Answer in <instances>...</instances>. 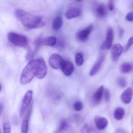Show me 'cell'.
<instances>
[{
  "instance_id": "5",
  "label": "cell",
  "mask_w": 133,
  "mask_h": 133,
  "mask_svg": "<svg viewBox=\"0 0 133 133\" xmlns=\"http://www.w3.org/2000/svg\"><path fill=\"white\" fill-rule=\"evenodd\" d=\"M33 96V91L31 90H29L26 93L23 98L22 105L20 109V117H22L30 105Z\"/></svg>"
},
{
  "instance_id": "23",
  "label": "cell",
  "mask_w": 133,
  "mask_h": 133,
  "mask_svg": "<svg viewBox=\"0 0 133 133\" xmlns=\"http://www.w3.org/2000/svg\"><path fill=\"white\" fill-rule=\"evenodd\" d=\"M75 60L76 64L77 66H82L84 62L83 55L81 53H77L75 56Z\"/></svg>"
},
{
  "instance_id": "25",
  "label": "cell",
  "mask_w": 133,
  "mask_h": 133,
  "mask_svg": "<svg viewBox=\"0 0 133 133\" xmlns=\"http://www.w3.org/2000/svg\"><path fill=\"white\" fill-rule=\"evenodd\" d=\"M73 108L75 111H81L83 108V104L80 101L76 102L73 104Z\"/></svg>"
},
{
  "instance_id": "29",
  "label": "cell",
  "mask_w": 133,
  "mask_h": 133,
  "mask_svg": "<svg viewBox=\"0 0 133 133\" xmlns=\"http://www.w3.org/2000/svg\"><path fill=\"white\" fill-rule=\"evenodd\" d=\"M105 98L107 102H108L111 98V94L109 89L106 88L104 91Z\"/></svg>"
},
{
  "instance_id": "37",
  "label": "cell",
  "mask_w": 133,
  "mask_h": 133,
  "mask_svg": "<svg viewBox=\"0 0 133 133\" xmlns=\"http://www.w3.org/2000/svg\"></svg>"
},
{
  "instance_id": "17",
  "label": "cell",
  "mask_w": 133,
  "mask_h": 133,
  "mask_svg": "<svg viewBox=\"0 0 133 133\" xmlns=\"http://www.w3.org/2000/svg\"><path fill=\"white\" fill-rule=\"evenodd\" d=\"M96 15L98 17L103 18L105 17L107 13V10L106 6L103 4H98L95 9Z\"/></svg>"
},
{
  "instance_id": "28",
  "label": "cell",
  "mask_w": 133,
  "mask_h": 133,
  "mask_svg": "<svg viewBox=\"0 0 133 133\" xmlns=\"http://www.w3.org/2000/svg\"><path fill=\"white\" fill-rule=\"evenodd\" d=\"M133 44V37H130L128 41L127 44L125 48V51H126L131 47Z\"/></svg>"
},
{
  "instance_id": "19",
  "label": "cell",
  "mask_w": 133,
  "mask_h": 133,
  "mask_svg": "<svg viewBox=\"0 0 133 133\" xmlns=\"http://www.w3.org/2000/svg\"><path fill=\"white\" fill-rule=\"evenodd\" d=\"M125 115V111L123 108L118 107L114 111V117L117 120L122 119Z\"/></svg>"
},
{
  "instance_id": "12",
  "label": "cell",
  "mask_w": 133,
  "mask_h": 133,
  "mask_svg": "<svg viewBox=\"0 0 133 133\" xmlns=\"http://www.w3.org/2000/svg\"><path fill=\"white\" fill-rule=\"evenodd\" d=\"M132 89L131 88H129L122 94L121 96V100L124 104H129L132 101Z\"/></svg>"
},
{
  "instance_id": "24",
  "label": "cell",
  "mask_w": 133,
  "mask_h": 133,
  "mask_svg": "<svg viewBox=\"0 0 133 133\" xmlns=\"http://www.w3.org/2000/svg\"><path fill=\"white\" fill-rule=\"evenodd\" d=\"M3 133H11V125L8 120H5L3 124Z\"/></svg>"
},
{
  "instance_id": "8",
  "label": "cell",
  "mask_w": 133,
  "mask_h": 133,
  "mask_svg": "<svg viewBox=\"0 0 133 133\" xmlns=\"http://www.w3.org/2000/svg\"><path fill=\"white\" fill-rule=\"evenodd\" d=\"M40 64L36 76L38 79H41L46 76L47 72V68L45 61L42 59H40Z\"/></svg>"
},
{
  "instance_id": "16",
  "label": "cell",
  "mask_w": 133,
  "mask_h": 133,
  "mask_svg": "<svg viewBox=\"0 0 133 133\" xmlns=\"http://www.w3.org/2000/svg\"><path fill=\"white\" fill-rule=\"evenodd\" d=\"M104 91V88L102 85L99 87L94 94L93 99V101L95 104H98L101 101L103 97Z\"/></svg>"
},
{
  "instance_id": "13",
  "label": "cell",
  "mask_w": 133,
  "mask_h": 133,
  "mask_svg": "<svg viewBox=\"0 0 133 133\" xmlns=\"http://www.w3.org/2000/svg\"><path fill=\"white\" fill-rule=\"evenodd\" d=\"M104 55H102L97 61V62L95 63L94 65L93 66L92 69L91 70L90 73V75L91 76H93L97 73L98 72L100 69L102 65L103 64L104 61Z\"/></svg>"
},
{
  "instance_id": "30",
  "label": "cell",
  "mask_w": 133,
  "mask_h": 133,
  "mask_svg": "<svg viewBox=\"0 0 133 133\" xmlns=\"http://www.w3.org/2000/svg\"><path fill=\"white\" fill-rule=\"evenodd\" d=\"M126 19L129 22H133V12H129L126 15Z\"/></svg>"
},
{
  "instance_id": "35",
  "label": "cell",
  "mask_w": 133,
  "mask_h": 133,
  "mask_svg": "<svg viewBox=\"0 0 133 133\" xmlns=\"http://www.w3.org/2000/svg\"><path fill=\"white\" fill-rule=\"evenodd\" d=\"M75 1L77 2H80L81 1V0H75Z\"/></svg>"
},
{
  "instance_id": "27",
  "label": "cell",
  "mask_w": 133,
  "mask_h": 133,
  "mask_svg": "<svg viewBox=\"0 0 133 133\" xmlns=\"http://www.w3.org/2000/svg\"><path fill=\"white\" fill-rule=\"evenodd\" d=\"M91 131V128L88 124H86L81 129V133H90Z\"/></svg>"
},
{
  "instance_id": "10",
  "label": "cell",
  "mask_w": 133,
  "mask_h": 133,
  "mask_svg": "<svg viewBox=\"0 0 133 133\" xmlns=\"http://www.w3.org/2000/svg\"><path fill=\"white\" fill-rule=\"evenodd\" d=\"M123 51V48L120 44H116L113 46L112 50V59L114 61H118Z\"/></svg>"
},
{
  "instance_id": "1",
  "label": "cell",
  "mask_w": 133,
  "mask_h": 133,
  "mask_svg": "<svg viewBox=\"0 0 133 133\" xmlns=\"http://www.w3.org/2000/svg\"><path fill=\"white\" fill-rule=\"evenodd\" d=\"M15 14L22 24L28 29H36L44 25L41 16L31 15L21 9L16 10Z\"/></svg>"
},
{
  "instance_id": "18",
  "label": "cell",
  "mask_w": 133,
  "mask_h": 133,
  "mask_svg": "<svg viewBox=\"0 0 133 133\" xmlns=\"http://www.w3.org/2000/svg\"><path fill=\"white\" fill-rule=\"evenodd\" d=\"M57 39L54 36H50L41 40L40 43L43 45L53 46L56 44Z\"/></svg>"
},
{
  "instance_id": "3",
  "label": "cell",
  "mask_w": 133,
  "mask_h": 133,
  "mask_svg": "<svg viewBox=\"0 0 133 133\" xmlns=\"http://www.w3.org/2000/svg\"><path fill=\"white\" fill-rule=\"evenodd\" d=\"M8 40L16 46L21 47H26L28 41L26 37L14 32H10L8 34Z\"/></svg>"
},
{
  "instance_id": "21",
  "label": "cell",
  "mask_w": 133,
  "mask_h": 133,
  "mask_svg": "<svg viewBox=\"0 0 133 133\" xmlns=\"http://www.w3.org/2000/svg\"><path fill=\"white\" fill-rule=\"evenodd\" d=\"M133 69L132 64L129 63H124L121 66V71L123 73H127L131 72Z\"/></svg>"
},
{
  "instance_id": "32",
  "label": "cell",
  "mask_w": 133,
  "mask_h": 133,
  "mask_svg": "<svg viewBox=\"0 0 133 133\" xmlns=\"http://www.w3.org/2000/svg\"><path fill=\"white\" fill-rule=\"evenodd\" d=\"M109 8L110 11H112L114 9V5H113L112 0H110L109 3Z\"/></svg>"
},
{
  "instance_id": "6",
  "label": "cell",
  "mask_w": 133,
  "mask_h": 133,
  "mask_svg": "<svg viewBox=\"0 0 133 133\" xmlns=\"http://www.w3.org/2000/svg\"><path fill=\"white\" fill-rule=\"evenodd\" d=\"M32 105L30 104L26 110L24 118L21 124V133H28L29 130V122L31 116L32 110Z\"/></svg>"
},
{
  "instance_id": "26",
  "label": "cell",
  "mask_w": 133,
  "mask_h": 133,
  "mask_svg": "<svg viewBox=\"0 0 133 133\" xmlns=\"http://www.w3.org/2000/svg\"><path fill=\"white\" fill-rule=\"evenodd\" d=\"M118 83L120 87L124 88L126 87V81L123 77H119L118 80Z\"/></svg>"
},
{
  "instance_id": "22",
  "label": "cell",
  "mask_w": 133,
  "mask_h": 133,
  "mask_svg": "<svg viewBox=\"0 0 133 133\" xmlns=\"http://www.w3.org/2000/svg\"><path fill=\"white\" fill-rule=\"evenodd\" d=\"M68 127L67 122L66 120H63L61 122L59 126L54 133H61L65 130Z\"/></svg>"
},
{
  "instance_id": "33",
  "label": "cell",
  "mask_w": 133,
  "mask_h": 133,
  "mask_svg": "<svg viewBox=\"0 0 133 133\" xmlns=\"http://www.w3.org/2000/svg\"><path fill=\"white\" fill-rule=\"evenodd\" d=\"M119 38H122L124 34V30L122 27H119Z\"/></svg>"
},
{
  "instance_id": "9",
  "label": "cell",
  "mask_w": 133,
  "mask_h": 133,
  "mask_svg": "<svg viewBox=\"0 0 133 133\" xmlns=\"http://www.w3.org/2000/svg\"><path fill=\"white\" fill-rule=\"evenodd\" d=\"M94 123L98 130H102L107 127L108 124V121L105 117L97 116L94 118Z\"/></svg>"
},
{
  "instance_id": "2",
  "label": "cell",
  "mask_w": 133,
  "mask_h": 133,
  "mask_svg": "<svg viewBox=\"0 0 133 133\" xmlns=\"http://www.w3.org/2000/svg\"><path fill=\"white\" fill-rule=\"evenodd\" d=\"M40 59L30 62L24 67L20 77V82L23 85L29 83L36 76L40 64Z\"/></svg>"
},
{
  "instance_id": "36",
  "label": "cell",
  "mask_w": 133,
  "mask_h": 133,
  "mask_svg": "<svg viewBox=\"0 0 133 133\" xmlns=\"http://www.w3.org/2000/svg\"><path fill=\"white\" fill-rule=\"evenodd\" d=\"M132 133H133V131H132Z\"/></svg>"
},
{
  "instance_id": "14",
  "label": "cell",
  "mask_w": 133,
  "mask_h": 133,
  "mask_svg": "<svg viewBox=\"0 0 133 133\" xmlns=\"http://www.w3.org/2000/svg\"><path fill=\"white\" fill-rule=\"evenodd\" d=\"M74 70V66L73 63L70 62L66 61H65L61 70L66 76H68L72 74Z\"/></svg>"
},
{
  "instance_id": "15",
  "label": "cell",
  "mask_w": 133,
  "mask_h": 133,
  "mask_svg": "<svg viewBox=\"0 0 133 133\" xmlns=\"http://www.w3.org/2000/svg\"><path fill=\"white\" fill-rule=\"evenodd\" d=\"M81 13V11L77 8H72L66 12L65 17L67 19H71L79 16Z\"/></svg>"
},
{
  "instance_id": "20",
  "label": "cell",
  "mask_w": 133,
  "mask_h": 133,
  "mask_svg": "<svg viewBox=\"0 0 133 133\" xmlns=\"http://www.w3.org/2000/svg\"><path fill=\"white\" fill-rule=\"evenodd\" d=\"M63 25V21L61 17L57 16L54 19L52 23V27L55 30L59 29Z\"/></svg>"
},
{
  "instance_id": "4",
  "label": "cell",
  "mask_w": 133,
  "mask_h": 133,
  "mask_svg": "<svg viewBox=\"0 0 133 133\" xmlns=\"http://www.w3.org/2000/svg\"><path fill=\"white\" fill-rule=\"evenodd\" d=\"M65 61L60 55L57 54L52 55L49 58V65L55 69L61 70Z\"/></svg>"
},
{
  "instance_id": "11",
  "label": "cell",
  "mask_w": 133,
  "mask_h": 133,
  "mask_svg": "<svg viewBox=\"0 0 133 133\" xmlns=\"http://www.w3.org/2000/svg\"><path fill=\"white\" fill-rule=\"evenodd\" d=\"M93 29V26L90 25L83 30L79 31L77 34V39L81 41H86L88 38L89 35Z\"/></svg>"
},
{
  "instance_id": "31",
  "label": "cell",
  "mask_w": 133,
  "mask_h": 133,
  "mask_svg": "<svg viewBox=\"0 0 133 133\" xmlns=\"http://www.w3.org/2000/svg\"><path fill=\"white\" fill-rule=\"evenodd\" d=\"M115 133H128L127 130L122 128H119L116 130Z\"/></svg>"
},
{
  "instance_id": "7",
  "label": "cell",
  "mask_w": 133,
  "mask_h": 133,
  "mask_svg": "<svg viewBox=\"0 0 133 133\" xmlns=\"http://www.w3.org/2000/svg\"><path fill=\"white\" fill-rule=\"evenodd\" d=\"M114 32L112 28H109L107 32L106 39L101 46V49L105 50L110 49L111 47L114 40Z\"/></svg>"
},
{
  "instance_id": "34",
  "label": "cell",
  "mask_w": 133,
  "mask_h": 133,
  "mask_svg": "<svg viewBox=\"0 0 133 133\" xmlns=\"http://www.w3.org/2000/svg\"><path fill=\"white\" fill-rule=\"evenodd\" d=\"M2 109H3V105L1 103L0 104V114H1V116L2 114Z\"/></svg>"
}]
</instances>
